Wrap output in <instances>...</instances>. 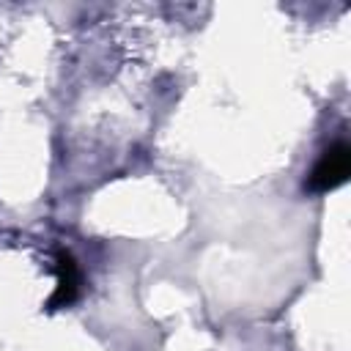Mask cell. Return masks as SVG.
<instances>
[{"label": "cell", "instance_id": "obj_1", "mask_svg": "<svg viewBox=\"0 0 351 351\" xmlns=\"http://www.w3.org/2000/svg\"><path fill=\"white\" fill-rule=\"evenodd\" d=\"M348 167H351V148L346 143H335L329 151H324V156L313 167L310 178H307V189H313V192L335 189L337 184L346 181Z\"/></svg>", "mask_w": 351, "mask_h": 351}, {"label": "cell", "instance_id": "obj_2", "mask_svg": "<svg viewBox=\"0 0 351 351\" xmlns=\"http://www.w3.org/2000/svg\"><path fill=\"white\" fill-rule=\"evenodd\" d=\"M55 269H58V288H55V293L49 299V307H66L80 293V269H77L74 258L66 250H58Z\"/></svg>", "mask_w": 351, "mask_h": 351}]
</instances>
